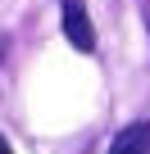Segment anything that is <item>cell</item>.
<instances>
[{
	"instance_id": "4",
	"label": "cell",
	"mask_w": 150,
	"mask_h": 154,
	"mask_svg": "<svg viewBox=\"0 0 150 154\" xmlns=\"http://www.w3.org/2000/svg\"><path fill=\"white\" fill-rule=\"evenodd\" d=\"M0 154H14V149H9V140H5V136H0Z\"/></svg>"
},
{
	"instance_id": "3",
	"label": "cell",
	"mask_w": 150,
	"mask_h": 154,
	"mask_svg": "<svg viewBox=\"0 0 150 154\" xmlns=\"http://www.w3.org/2000/svg\"><path fill=\"white\" fill-rule=\"evenodd\" d=\"M141 14H145V27H150V0H141Z\"/></svg>"
},
{
	"instance_id": "5",
	"label": "cell",
	"mask_w": 150,
	"mask_h": 154,
	"mask_svg": "<svg viewBox=\"0 0 150 154\" xmlns=\"http://www.w3.org/2000/svg\"><path fill=\"white\" fill-rule=\"evenodd\" d=\"M0 59H5V32H0Z\"/></svg>"
},
{
	"instance_id": "6",
	"label": "cell",
	"mask_w": 150,
	"mask_h": 154,
	"mask_svg": "<svg viewBox=\"0 0 150 154\" xmlns=\"http://www.w3.org/2000/svg\"><path fill=\"white\" fill-rule=\"evenodd\" d=\"M145 154H150V149H145Z\"/></svg>"
},
{
	"instance_id": "2",
	"label": "cell",
	"mask_w": 150,
	"mask_h": 154,
	"mask_svg": "<svg viewBox=\"0 0 150 154\" xmlns=\"http://www.w3.org/2000/svg\"><path fill=\"white\" fill-rule=\"evenodd\" d=\"M150 149V122H127L114 140H109V154H145Z\"/></svg>"
},
{
	"instance_id": "1",
	"label": "cell",
	"mask_w": 150,
	"mask_h": 154,
	"mask_svg": "<svg viewBox=\"0 0 150 154\" xmlns=\"http://www.w3.org/2000/svg\"><path fill=\"white\" fill-rule=\"evenodd\" d=\"M59 14H64V36L73 41V50L96 54V27H91L87 5H82V0H59Z\"/></svg>"
}]
</instances>
